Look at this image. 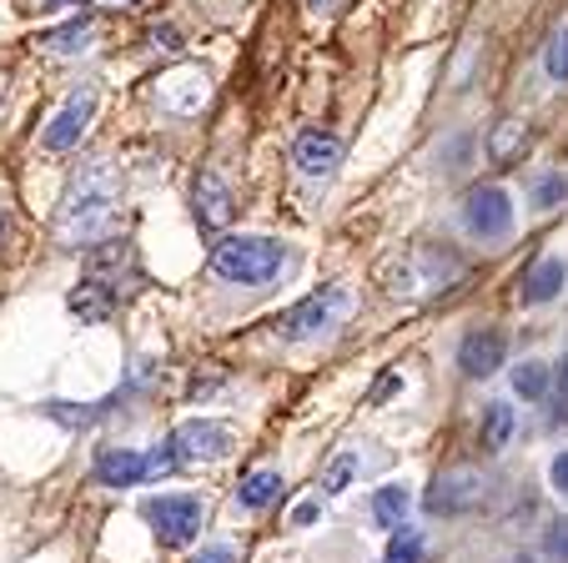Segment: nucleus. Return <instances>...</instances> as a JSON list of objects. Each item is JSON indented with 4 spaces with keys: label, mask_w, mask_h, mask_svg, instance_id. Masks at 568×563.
I'll list each match as a JSON object with an SVG mask.
<instances>
[{
    "label": "nucleus",
    "mask_w": 568,
    "mask_h": 563,
    "mask_svg": "<svg viewBox=\"0 0 568 563\" xmlns=\"http://www.w3.org/2000/svg\"><path fill=\"white\" fill-rule=\"evenodd\" d=\"M111 308H116V292H111L101 277H87V282L71 292V312H75L81 322H106Z\"/></svg>",
    "instance_id": "obj_17"
},
{
    "label": "nucleus",
    "mask_w": 568,
    "mask_h": 563,
    "mask_svg": "<svg viewBox=\"0 0 568 563\" xmlns=\"http://www.w3.org/2000/svg\"><path fill=\"white\" fill-rule=\"evenodd\" d=\"M212 101V76L192 61H176L156 76V107L166 117H196Z\"/></svg>",
    "instance_id": "obj_7"
},
{
    "label": "nucleus",
    "mask_w": 568,
    "mask_h": 563,
    "mask_svg": "<svg viewBox=\"0 0 568 563\" xmlns=\"http://www.w3.org/2000/svg\"><path fill=\"white\" fill-rule=\"evenodd\" d=\"M524 147H528V127H524V121H504V127L488 137V157H494V167H514Z\"/></svg>",
    "instance_id": "obj_20"
},
{
    "label": "nucleus",
    "mask_w": 568,
    "mask_h": 563,
    "mask_svg": "<svg viewBox=\"0 0 568 563\" xmlns=\"http://www.w3.org/2000/svg\"><path fill=\"white\" fill-rule=\"evenodd\" d=\"M463 227L483 242H494V237H508L514 232V197L504 187H473L463 197Z\"/></svg>",
    "instance_id": "obj_8"
},
{
    "label": "nucleus",
    "mask_w": 568,
    "mask_h": 563,
    "mask_svg": "<svg viewBox=\"0 0 568 563\" xmlns=\"http://www.w3.org/2000/svg\"><path fill=\"white\" fill-rule=\"evenodd\" d=\"M277 499H282V473H277V468H257V473H247V479H242V489H236V503H242L247 513L272 509Z\"/></svg>",
    "instance_id": "obj_18"
},
{
    "label": "nucleus",
    "mask_w": 568,
    "mask_h": 563,
    "mask_svg": "<svg viewBox=\"0 0 568 563\" xmlns=\"http://www.w3.org/2000/svg\"><path fill=\"white\" fill-rule=\"evenodd\" d=\"M151 41H156V46H166V51H176V46H182V41H176V31H172V26H156V31H151Z\"/></svg>",
    "instance_id": "obj_32"
},
{
    "label": "nucleus",
    "mask_w": 568,
    "mask_h": 563,
    "mask_svg": "<svg viewBox=\"0 0 568 563\" xmlns=\"http://www.w3.org/2000/svg\"><path fill=\"white\" fill-rule=\"evenodd\" d=\"M192 197H196V222L212 227V232H222V227L236 217V202H232V192H226V181L216 177V171H202V177H196Z\"/></svg>",
    "instance_id": "obj_14"
},
{
    "label": "nucleus",
    "mask_w": 568,
    "mask_h": 563,
    "mask_svg": "<svg viewBox=\"0 0 568 563\" xmlns=\"http://www.w3.org/2000/svg\"><path fill=\"white\" fill-rule=\"evenodd\" d=\"M151 453L141 448H101L97 453V483L106 489H131V483H151Z\"/></svg>",
    "instance_id": "obj_12"
},
{
    "label": "nucleus",
    "mask_w": 568,
    "mask_h": 563,
    "mask_svg": "<svg viewBox=\"0 0 568 563\" xmlns=\"http://www.w3.org/2000/svg\"><path fill=\"white\" fill-rule=\"evenodd\" d=\"M116 227H121V171L111 167V161H87L61 197L55 242H61L65 252H81V247L111 242Z\"/></svg>",
    "instance_id": "obj_1"
},
{
    "label": "nucleus",
    "mask_w": 568,
    "mask_h": 563,
    "mask_svg": "<svg viewBox=\"0 0 568 563\" xmlns=\"http://www.w3.org/2000/svg\"><path fill=\"white\" fill-rule=\"evenodd\" d=\"M141 519L151 523V533L161 539V549H182V543H192L196 533H202V499L196 493H156V499L141 503Z\"/></svg>",
    "instance_id": "obj_4"
},
{
    "label": "nucleus",
    "mask_w": 568,
    "mask_h": 563,
    "mask_svg": "<svg viewBox=\"0 0 568 563\" xmlns=\"http://www.w3.org/2000/svg\"><path fill=\"white\" fill-rule=\"evenodd\" d=\"M478 438H483V448H488V453H498V448L514 438V408H508V403H488V408H483Z\"/></svg>",
    "instance_id": "obj_21"
},
{
    "label": "nucleus",
    "mask_w": 568,
    "mask_h": 563,
    "mask_svg": "<svg viewBox=\"0 0 568 563\" xmlns=\"http://www.w3.org/2000/svg\"><path fill=\"white\" fill-rule=\"evenodd\" d=\"M91 46H97V21H91V16H75V21L41 36V51H51V56H81V51H91Z\"/></svg>",
    "instance_id": "obj_16"
},
{
    "label": "nucleus",
    "mask_w": 568,
    "mask_h": 563,
    "mask_svg": "<svg viewBox=\"0 0 568 563\" xmlns=\"http://www.w3.org/2000/svg\"><path fill=\"white\" fill-rule=\"evenodd\" d=\"M353 473H357V458H353V453H343L333 468H327V479H322V493H327V499H337V493H347V483H353Z\"/></svg>",
    "instance_id": "obj_25"
},
{
    "label": "nucleus",
    "mask_w": 568,
    "mask_h": 563,
    "mask_svg": "<svg viewBox=\"0 0 568 563\" xmlns=\"http://www.w3.org/2000/svg\"><path fill=\"white\" fill-rule=\"evenodd\" d=\"M564 282H568L564 257H538V262L524 272V288H518V298H524V302H554L558 292H564Z\"/></svg>",
    "instance_id": "obj_15"
},
{
    "label": "nucleus",
    "mask_w": 568,
    "mask_h": 563,
    "mask_svg": "<svg viewBox=\"0 0 568 563\" xmlns=\"http://www.w3.org/2000/svg\"><path fill=\"white\" fill-rule=\"evenodd\" d=\"M548 383H554V378H548L544 362H524V368H514V393L524 398V403H544Z\"/></svg>",
    "instance_id": "obj_22"
},
{
    "label": "nucleus",
    "mask_w": 568,
    "mask_h": 563,
    "mask_svg": "<svg viewBox=\"0 0 568 563\" xmlns=\"http://www.w3.org/2000/svg\"><path fill=\"white\" fill-rule=\"evenodd\" d=\"M548 553H554L558 563H568V519L548 523Z\"/></svg>",
    "instance_id": "obj_27"
},
{
    "label": "nucleus",
    "mask_w": 568,
    "mask_h": 563,
    "mask_svg": "<svg viewBox=\"0 0 568 563\" xmlns=\"http://www.w3.org/2000/svg\"><path fill=\"white\" fill-rule=\"evenodd\" d=\"M463 282V257L443 242H413L383 267V288L397 302H428Z\"/></svg>",
    "instance_id": "obj_2"
},
{
    "label": "nucleus",
    "mask_w": 568,
    "mask_h": 563,
    "mask_svg": "<svg viewBox=\"0 0 568 563\" xmlns=\"http://www.w3.org/2000/svg\"><path fill=\"white\" fill-rule=\"evenodd\" d=\"M383 563H428V543H423L418 529H393V543H387Z\"/></svg>",
    "instance_id": "obj_23"
},
{
    "label": "nucleus",
    "mask_w": 568,
    "mask_h": 563,
    "mask_svg": "<svg viewBox=\"0 0 568 563\" xmlns=\"http://www.w3.org/2000/svg\"><path fill=\"white\" fill-rule=\"evenodd\" d=\"M528 197H534L538 212H554V207L568 197V177H564V171H548V177L534 181V192H528Z\"/></svg>",
    "instance_id": "obj_24"
},
{
    "label": "nucleus",
    "mask_w": 568,
    "mask_h": 563,
    "mask_svg": "<svg viewBox=\"0 0 568 563\" xmlns=\"http://www.w3.org/2000/svg\"><path fill=\"white\" fill-rule=\"evenodd\" d=\"M317 6H322V0H317Z\"/></svg>",
    "instance_id": "obj_36"
},
{
    "label": "nucleus",
    "mask_w": 568,
    "mask_h": 563,
    "mask_svg": "<svg viewBox=\"0 0 568 563\" xmlns=\"http://www.w3.org/2000/svg\"><path fill=\"white\" fill-rule=\"evenodd\" d=\"M287 252H282L272 237H222L212 247V272L226 282H242V288H262L282 272Z\"/></svg>",
    "instance_id": "obj_3"
},
{
    "label": "nucleus",
    "mask_w": 568,
    "mask_h": 563,
    "mask_svg": "<svg viewBox=\"0 0 568 563\" xmlns=\"http://www.w3.org/2000/svg\"><path fill=\"white\" fill-rule=\"evenodd\" d=\"M483 499H488V479H483L478 468H448V473H438L433 489L423 493V509H428L433 519H458V513L483 509Z\"/></svg>",
    "instance_id": "obj_6"
},
{
    "label": "nucleus",
    "mask_w": 568,
    "mask_h": 563,
    "mask_svg": "<svg viewBox=\"0 0 568 563\" xmlns=\"http://www.w3.org/2000/svg\"><path fill=\"white\" fill-rule=\"evenodd\" d=\"M343 312H347V288L327 282V288L307 292L292 312H282L277 332H282V342H312V338H322V332H333L337 322H343Z\"/></svg>",
    "instance_id": "obj_5"
},
{
    "label": "nucleus",
    "mask_w": 568,
    "mask_h": 563,
    "mask_svg": "<svg viewBox=\"0 0 568 563\" xmlns=\"http://www.w3.org/2000/svg\"><path fill=\"white\" fill-rule=\"evenodd\" d=\"M166 443H172L176 463H222V458L232 453V428L212 423V418H192V423H182Z\"/></svg>",
    "instance_id": "obj_10"
},
{
    "label": "nucleus",
    "mask_w": 568,
    "mask_h": 563,
    "mask_svg": "<svg viewBox=\"0 0 568 563\" xmlns=\"http://www.w3.org/2000/svg\"><path fill=\"white\" fill-rule=\"evenodd\" d=\"M504 352H508V342H504V332H468V338L458 342V368L468 372V378H494L498 368H504Z\"/></svg>",
    "instance_id": "obj_13"
},
{
    "label": "nucleus",
    "mask_w": 568,
    "mask_h": 563,
    "mask_svg": "<svg viewBox=\"0 0 568 563\" xmlns=\"http://www.w3.org/2000/svg\"><path fill=\"white\" fill-rule=\"evenodd\" d=\"M292 161H297V171L307 181H327V177H337V167H343V141H337L333 131L312 127V131H302L297 137Z\"/></svg>",
    "instance_id": "obj_11"
},
{
    "label": "nucleus",
    "mask_w": 568,
    "mask_h": 563,
    "mask_svg": "<svg viewBox=\"0 0 568 563\" xmlns=\"http://www.w3.org/2000/svg\"><path fill=\"white\" fill-rule=\"evenodd\" d=\"M548 479H554V489H558V493H564V499H568V448H564V453L554 458V468H548Z\"/></svg>",
    "instance_id": "obj_29"
},
{
    "label": "nucleus",
    "mask_w": 568,
    "mask_h": 563,
    "mask_svg": "<svg viewBox=\"0 0 568 563\" xmlns=\"http://www.w3.org/2000/svg\"><path fill=\"white\" fill-rule=\"evenodd\" d=\"M0 247H6V197H0Z\"/></svg>",
    "instance_id": "obj_35"
},
{
    "label": "nucleus",
    "mask_w": 568,
    "mask_h": 563,
    "mask_svg": "<svg viewBox=\"0 0 568 563\" xmlns=\"http://www.w3.org/2000/svg\"><path fill=\"white\" fill-rule=\"evenodd\" d=\"M192 563H236V553L226 549V543H212V549H202Z\"/></svg>",
    "instance_id": "obj_30"
},
{
    "label": "nucleus",
    "mask_w": 568,
    "mask_h": 563,
    "mask_svg": "<svg viewBox=\"0 0 568 563\" xmlns=\"http://www.w3.org/2000/svg\"><path fill=\"white\" fill-rule=\"evenodd\" d=\"M91 121H97V91H91V86H81V91H71V97H65V107L45 121L41 147L45 151H75V147H81V137L91 131Z\"/></svg>",
    "instance_id": "obj_9"
},
{
    "label": "nucleus",
    "mask_w": 568,
    "mask_h": 563,
    "mask_svg": "<svg viewBox=\"0 0 568 563\" xmlns=\"http://www.w3.org/2000/svg\"><path fill=\"white\" fill-rule=\"evenodd\" d=\"M554 388H558V408H554V418H558V423H568V358H564V368H558Z\"/></svg>",
    "instance_id": "obj_28"
},
{
    "label": "nucleus",
    "mask_w": 568,
    "mask_h": 563,
    "mask_svg": "<svg viewBox=\"0 0 568 563\" xmlns=\"http://www.w3.org/2000/svg\"><path fill=\"white\" fill-rule=\"evenodd\" d=\"M41 6H51V11H65V6H81V0H41Z\"/></svg>",
    "instance_id": "obj_33"
},
{
    "label": "nucleus",
    "mask_w": 568,
    "mask_h": 563,
    "mask_svg": "<svg viewBox=\"0 0 568 563\" xmlns=\"http://www.w3.org/2000/svg\"><path fill=\"white\" fill-rule=\"evenodd\" d=\"M101 6H106V11H121V6H136V0H101Z\"/></svg>",
    "instance_id": "obj_34"
},
{
    "label": "nucleus",
    "mask_w": 568,
    "mask_h": 563,
    "mask_svg": "<svg viewBox=\"0 0 568 563\" xmlns=\"http://www.w3.org/2000/svg\"><path fill=\"white\" fill-rule=\"evenodd\" d=\"M408 503L413 499H408V489H403V483H387V489L373 493V519L393 533V529H403V519H408Z\"/></svg>",
    "instance_id": "obj_19"
},
{
    "label": "nucleus",
    "mask_w": 568,
    "mask_h": 563,
    "mask_svg": "<svg viewBox=\"0 0 568 563\" xmlns=\"http://www.w3.org/2000/svg\"><path fill=\"white\" fill-rule=\"evenodd\" d=\"M544 66H548V76H554V81H568V31H558L554 41H548Z\"/></svg>",
    "instance_id": "obj_26"
},
{
    "label": "nucleus",
    "mask_w": 568,
    "mask_h": 563,
    "mask_svg": "<svg viewBox=\"0 0 568 563\" xmlns=\"http://www.w3.org/2000/svg\"><path fill=\"white\" fill-rule=\"evenodd\" d=\"M317 513H322L317 503H302V509L292 513V523H297V529H312V523H317Z\"/></svg>",
    "instance_id": "obj_31"
}]
</instances>
